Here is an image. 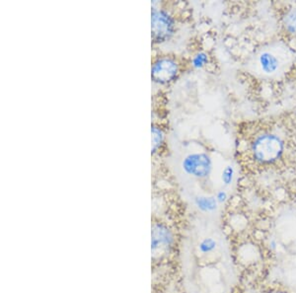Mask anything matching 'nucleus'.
<instances>
[{
    "mask_svg": "<svg viewBox=\"0 0 296 293\" xmlns=\"http://www.w3.org/2000/svg\"><path fill=\"white\" fill-rule=\"evenodd\" d=\"M151 133H152V154H155L160 149V147L164 142V133L162 130L155 125H153L151 128Z\"/></svg>",
    "mask_w": 296,
    "mask_h": 293,
    "instance_id": "7",
    "label": "nucleus"
},
{
    "mask_svg": "<svg viewBox=\"0 0 296 293\" xmlns=\"http://www.w3.org/2000/svg\"><path fill=\"white\" fill-rule=\"evenodd\" d=\"M216 248V241L214 238H205L200 242L199 249L203 254L212 253Z\"/></svg>",
    "mask_w": 296,
    "mask_h": 293,
    "instance_id": "9",
    "label": "nucleus"
},
{
    "mask_svg": "<svg viewBox=\"0 0 296 293\" xmlns=\"http://www.w3.org/2000/svg\"><path fill=\"white\" fill-rule=\"evenodd\" d=\"M179 74V65L174 58L163 56L158 58L151 67L152 81L165 85L176 80Z\"/></svg>",
    "mask_w": 296,
    "mask_h": 293,
    "instance_id": "3",
    "label": "nucleus"
},
{
    "mask_svg": "<svg viewBox=\"0 0 296 293\" xmlns=\"http://www.w3.org/2000/svg\"><path fill=\"white\" fill-rule=\"evenodd\" d=\"M208 62H209V55L203 52L194 54L191 59V65L196 69L203 68Z\"/></svg>",
    "mask_w": 296,
    "mask_h": 293,
    "instance_id": "8",
    "label": "nucleus"
},
{
    "mask_svg": "<svg viewBox=\"0 0 296 293\" xmlns=\"http://www.w3.org/2000/svg\"><path fill=\"white\" fill-rule=\"evenodd\" d=\"M234 174H235L234 168L232 166H226L224 168V170L222 172V176H221L222 183L226 186L231 185L233 182V179H234Z\"/></svg>",
    "mask_w": 296,
    "mask_h": 293,
    "instance_id": "11",
    "label": "nucleus"
},
{
    "mask_svg": "<svg viewBox=\"0 0 296 293\" xmlns=\"http://www.w3.org/2000/svg\"><path fill=\"white\" fill-rule=\"evenodd\" d=\"M176 23L174 18L164 9L152 8L151 35L156 44H162L172 38L175 33Z\"/></svg>",
    "mask_w": 296,
    "mask_h": 293,
    "instance_id": "2",
    "label": "nucleus"
},
{
    "mask_svg": "<svg viewBox=\"0 0 296 293\" xmlns=\"http://www.w3.org/2000/svg\"><path fill=\"white\" fill-rule=\"evenodd\" d=\"M286 143L283 136L272 128L260 130L249 141L248 156L261 167H269L284 154Z\"/></svg>",
    "mask_w": 296,
    "mask_h": 293,
    "instance_id": "1",
    "label": "nucleus"
},
{
    "mask_svg": "<svg viewBox=\"0 0 296 293\" xmlns=\"http://www.w3.org/2000/svg\"><path fill=\"white\" fill-rule=\"evenodd\" d=\"M259 64L265 73L271 74L277 71L279 66L278 58L269 52H264L259 56Z\"/></svg>",
    "mask_w": 296,
    "mask_h": 293,
    "instance_id": "5",
    "label": "nucleus"
},
{
    "mask_svg": "<svg viewBox=\"0 0 296 293\" xmlns=\"http://www.w3.org/2000/svg\"><path fill=\"white\" fill-rule=\"evenodd\" d=\"M285 28L289 33H296V9L290 11L285 18Z\"/></svg>",
    "mask_w": 296,
    "mask_h": 293,
    "instance_id": "10",
    "label": "nucleus"
},
{
    "mask_svg": "<svg viewBox=\"0 0 296 293\" xmlns=\"http://www.w3.org/2000/svg\"><path fill=\"white\" fill-rule=\"evenodd\" d=\"M215 199L219 204H223L227 200V193L224 190H220L216 192Z\"/></svg>",
    "mask_w": 296,
    "mask_h": 293,
    "instance_id": "12",
    "label": "nucleus"
},
{
    "mask_svg": "<svg viewBox=\"0 0 296 293\" xmlns=\"http://www.w3.org/2000/svg\"><path fill=\"white\" fill-rule=\"evenodd\" d=\"M182 167L187 174L202 179L211 174L213 162L211 157L205 153H192L185 157Z\"/></svg>",
    "mask_w": 296,
    "mask_h": 293,
    "instance_id": "4",
    "label": "nucleus"
},
{
    "mask_svg": "<svg viewBox=\"0 0 296 293\" xmlns=\"http://www.w3.org/2000/svg\"><path fill=\"white\" fill-rule=\"evenodd\" d=\"M194 204L202 212L211 213L215 212L217 209L218 202L215 198L213 197H197L194 200Z\"/></svg>",
    "mask_w": 296,
    "mask_h": 293,
    "instance_id": "6",
    "label": "nucleus"
}]
</instances>
